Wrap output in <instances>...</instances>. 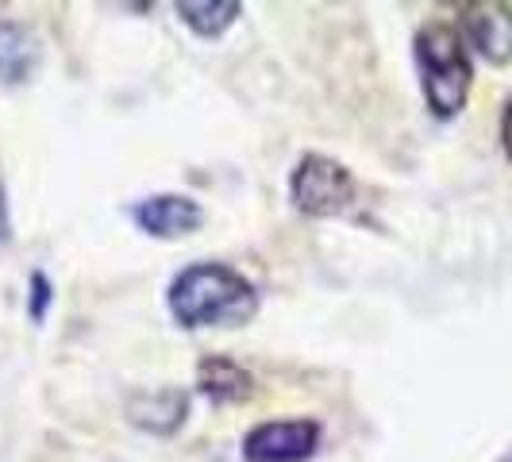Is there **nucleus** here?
<instances>
[{"mask_svg":"<svg viewBox=\"0 0 512 462\" xmlns=\"http://www.w3.org/2000/svg\"><path fill=\"white\" fill-rule=\"evenodd\" d=\"M170 312L181 328H239L255 320L258 293L224 262H193L170 282Z\"/></svg>","mask_w":512,"mask_h":462,"instance_id":"obj_1","label":"nucleus"},{"mask_svg":"<svg viewBox=\"0 0 512 462\" xmlns=\"http://www.w3.org/2000/svg\"><path fill=\"white\" fill-rule=\"evenodd\" d=\"M416 66H420V85L424 101L439 120H451L462 112L466 93H470V58L466 43L451 24L432 20L416 31Z\"/></svg>","mask_w":512,"mask_h":462,"instance_id":"obj_2","label":"nucleus"},{"mask_svg":"<svg viewBox=\"0 0 512 462\" xmlns=\"http://www.w3.org/2000/svg\"><path fill=\"white\" fill-rule=\"evenodd\" d=\"M289 193L305 216H339L355 197V178L343 162L328 154H305L293 170Z\"/></svg>","mask_w":512,"mask_h":462,"instance_id":"obj_3","label":"nucleus"},{"mask_svg":"<svg viewBox=\"0 0 512 462\" xmlns=\"http://www.w3.org/2000/svg\"><path fill=\"white\" fill-rule=\"evenodd\" d=\"M320 447V424L316 420H270L258 424L243 439L247 462H305Z\"/></svg>","mask_w":512,"mask_h":462,"instance_id":"obj_4","label":"nucleus"},{"mask_svg":"<svg viewBox=\"0 0 512 462\" xmlns=\"http://www.w3.org/2000/svg\"><path fill=\"white\" fill-rule=\"evenodd\" d=\"M462 35L470 39V47H478L482 58L493 66L512 62V8L497 0H474L459 8Z\"/></svg>","mask_w":512,"mask_h":462,"instance_id":"obj_5","label":"nucleus"},{"mask_svg":"<svg viewBox=\"0 0 512 462\" xmlns=\"http://www.w3.org/2000/svg\"><path fill=\"white\" fill-rule=\"evenodd\" d=\"M135 224L154 235V239H181L189 231L201 228L205 212L193 197H181V193H158V197H147L135 205Z\"/></svg>","mask_w":512,"mask_h":462,"instance_id":"obj_6","label":"nucleus"},{"mask_svg":"<svg viewBox=\"0 0 512 462\" xmlns=\"http://www.w3.org/2000/svg\"><path fill=\"white\" fill-rule=\"evenodd\" d=\"M185 412H189V397L181 389H151V393H131L128 397L131 424L143 432H154V436L178 432Z\"/></svg>","mask_w":512,"mask_h":462,"instance_id":"obj_7","label":"nucleus"},{"mask_svg":"<svg viewBox=\"0 0 512 462\" xmlns=\"http://www.w3.org/2000/svg\"><path fill=\"white\" fill-rule=\"evenodd\" d=\"M197 389L212 397L216 405H235L255 393V378L228 355H208L197 362Z\"/></svg>","mask_w":512,"mask_h":462,"instance_id":"obj_8","label":"nucleus"},{"mask_svg":"<svg viewBox=\"0 0 512 462\" xmlns=\"http://www.w3.org/2000/svg\"><path fill=\"white\" fill-rule=\"evenodd\" d=\"M39 66V43L24 24L0 20V85H20Z\"/></svg>","mask_w":512,"mask_h":462,"instance_id":"obj_9","label":"nucleus"},{"mask_svg":"<svg viewBox=\"0 0 512 462\" xmlns=\"http://www.w3.org/2000/svg\"><path fill=\"white\" fill-rule=\"evenodd\" d=\"M239 12H243L239 0H178L181 24H189L201 39L224 35L239 20Z\"/></svg>","mask_w":512,"mask_h":462,"instance_id":"obj_10","label":"nucleus"},{"mask_svg":"<svg viewBox=\"0 0 512 462\" xmlns=\"http://www.w3.org/2000/svg\"><path fill=\"white\" fill-rule=\"evenodd\" d=\"M51 305V282L47 274H31V320H43Z\"/></svg>","mask_w":512,"mask_h":462,"instance_id":"obj_11","label":"nucleus"},{"mask_svg":"<svg viewBox=\"0 0 512 462\" xmlns=\"http://www.w3.org/2000/svg\"><path fill=\"white\" fill-rule=\"evenodd\" d=\"M501 139H505V151H509V158H512V101H509V108H505V120H501Z\"/></svg>","mask_w":512,"mask_h":462,"instance_id":"obj_12","label":"nucleus"},{"mask_svg":"<svg viewBox=\"0 0 512 462\" xmlns=\"http://www.w3.org/2000/svg\"><path fill=\"white\" fill-rule=\"evenodd\" d=\"M8 239V205H4V189H0V243Z\"/></svg>","mask_w":512,"mask_h":462,"instance_id":"obj_13","label":"nucleus"}]
</instances>
